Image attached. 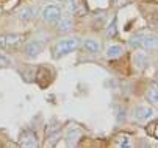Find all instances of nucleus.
<instances>
[{"label":"nucleus","mask_w":158,"mask_h":148,"mask_svg":"<svg viewBox=\"0 0 158 148\" xmlns=\"http://www.w3.org/2000/svg\"><path fill=\"white\" fill-rule=\"evenodd\" d=\"M81 45V39L80 37H77V36H74V37H67V39H61V41H58L56 44H55V47H53V58H61V56H64V55H67V53H71V52H74L75 49H78Z\"/></svg>","instance_id":"obj_1"},{"label":"nucleus","mask_w":158,"mask_h":148,"mask_svg":"<svg viewBox=\"0 0 158 148\" xmlns=\"http://www.w3.org/2000/svg\"><path fill=\"white\" fill-rule=\"evenodd\" d=\"M20 42H22V36L20 34H14V33L0 34V49L2 50L16 49V47H19Z\"/></svg>","instance_id":"obj_2"},{"label":"nucleus","mask_w":158,"mask_h":148,"mask_svg":"<svg viewBox=\"0 0 158 148\" xmlns=\"http://www.w3.org/2000/svg\"><path fill=\"white\" fill-rule=\"evenodd\" d=\"M61 8L58 5H47L42 10V19L50 25H56V22L61 19Z\"/></svg>","instance_id":"obj_3"},{"label":"nucleus","mask_w":158,"mask_h":148,"mask_svg":"<svg viewBox=\"0 0 158 148\" xmlns=\"http://www.w3.org/2000/svg\"><path fill=\"white\" fill-rule=\"evenodd\" d=\"M42 49H44L42 42H39V41H28L25 44V47H24V53L28 58H35V56H38L42 52Z\"/></svg>","instance_id":"obj_4"},{"label":"nucleus","mask_w":158,"mask_h":148,"mask_svg":"<svg viewBox=\"0 0 158 148\" xmlns=\"http://www.w3.org/2000/svg\"><path fill=\"white\" fill-rule=\"evenodd\" d=\"M152 115H153V111H152V108H147V106H136L133 111V119L138 122L149 120V119H152Z\"/></svg>","instance_id":"obj_5"},{"label":"nucleus","mask_w":158,"mask_h":148,"mask_svg":"<svg viewBox=\"0 0 158 148\" xmlns=\"http://www.w3.org/2000/svg\"><path fill=\"white\" fill-rule=\"evenodd\" d=\"M20 145L22 146H36L38 145V137L31 130H27L20 134Z\"/></svg>","instance_id":"obj_6"},{"label":"nucleus","mask_w":158,"mask_h":148,"mask_svg":"<svg viewBox=\"0 0 158 148\" xmlns=\"http://www.w3.org/2000/svg\"><path fill=\"white\" fill-rule=\"evenodd\" d=\"M133 64H135V67L139 69V70L146 69L149 66V56L144 52H136L133 55Z\"/></svg>","instance_id":"obj_7"},{"label":"nucleus","mask_w":158,"mask_h":148,"mask_svg":"<svg viewBox=\"0 0 158 148\" xmlns=\"http://www.w3.org/2000/svg\"><path fill=\"white\" fill-rule=\"evenodd\" d=\"M56 25H58V31H69L72 27H74V22H72V17L71 16H61V19L56 22Z\"/></svg>","instance_id":"obj_8"},{"label":"nucleus","mask_w":158,"mask_h":148,"mask_svg":"<svg viewBox=\"0 0 158 148\" xmlns=\"http://www.w3.org/2000/svg\"><path fill=\"white\" fill-rule=\"evenodd\" d=\"M36 13H38V10L35 6H24L19 10L17 14H19V19H22V20H30L36 16Z\"/></svg>","instance_id":"obj_9"},{"label":"nucleus","mask_w":158,"mask_h":148,"mask_svg":"<svg viewBox=\"0 0 158 148\" xmlns=\"http://www.w3.org/2000/svg\"><path fill=\"white\" fill-rule=\"evenodd\" d=\"M83 47H85V50L86 52H89V53H97L99 50H100V45H99V42L96 41V39H93V37H88V39H85L83 42Z\"/></svg>","instance_id":"obj_10"},{"label":"nucleus","mask_w":158,"mask_h":148,"mask_svg":"<svg viewBox=\"0 0 158 148\" xmlns=\"http://www.w3.org/2000/svg\"><path fill=\"white\" fill-rule=\"evenodd\" d=\"M155 47H156V37H155V34H144L143 36V47L141 49L150 50V49H155Z\"/></svg>","instance_id":"obj_11"},{"label":"nucleus","mask_w":158,"mask_h":148,"mask_svg":"<svg viewBox=\"0 0 158 148\" xmlns=\"http://www.w3.org/2000/svg\"><path fill=\"white\" fill-rule=\"evenodd\" d=\"M122 52H124V49H122V45H119V44H113V45H110L108 49H106V56L108 58H119L121 55H122Z\"/></svg>","instance_id":"obj_12"},{"label":"nucleus","mask_w":158,"mask_h":148,"mask_svg":"<svg viewBox=\"0 0 158 148\" xmlns=\"http://www.w3.org/2000/svg\"><path fill=\"white\" fill-rule=\"evenodd\" d=\"M143 33H136V34H133L130 39H128V45L131 47V49H136V50H139L141 47H143Z\"/></svg>","instance_id":"obj_13"},{"label":"nucleus","mask_w":158,"mask_h":148,"mask_svg":"<svg viewBox=\"0 0 158 148\" xmlns=\"http://www.w3.org/2000/svg\"><path fill=\"white\" fill-rule=\"evenodd\" d=\"M80 134H81L80 130H77V128H71V130H67V133H66V139H67V142H69V143H74V142L78 140Z\"/></svg>","instance_id":"obj_14"},{"label":"nucleus","mask_w":158,"mask_h":148,"mask_svg":"<svg viewBox=\"0 0 158 148\" xmlns=\"http://www.w3.org/2000/svg\"><path fill=\"white\" fill-rule=\"evenodd\" d=\"M146 100L150 101V103H153V104H156V101H158V94H156V89H155V88H150V89L146 92Z\"/></svg>","instance_id":"obj_15"},{"label":"nucleus","mask_w":158,"mask_h":148,"mask_svg":"<svg viewBox=\"0 0 158 148\" xmlns=\"http://www.w3.org/2000/svg\"><path fill=\"white\" fill-rule=\"evenodd\" d=\"M64 5H66V10L69 11V13L77 11V0H66Z\"/></svg>","instance_id":"obj_16"},{"label":"nucleus","mask_w":158,"mask_h":148,"mask_svg":"<svg viewBox=\"0 0 158 148\" xmlns=\"http://www.w3.org/2000/svg\"><path fill=\"white\" fill-rule=\"evenodd\" d=\"M10 64H11V59H10L6 55L0 53V67H8Z\"/></svg>","instance_id":"obj_17"},{"label":"nucleus","mask_w":158,"mask_h":148,"mask_svg":"<svg viewBox=\"0 0 158 148\" xmlns=\"http://www.w3.org/2000/svg\"><path fill=\"white\" fill-rule=\"evenodd\" d=\"M114 34H116V19L110 24V28H108V36H110V37L114 36Z\"/></svg>","instance_id":"obj_18"},{"label":"nucleus","mask_w":158,"mask_h":148,"mask_svg":"<svg viewBox=\"0 0 158 148\" xmlns=\"http://www.w3.org/2000/svg\"><path fill=\"white\" fill-rule=\"evenodd\" d=\"M121 139H122V140H119V145H121V146H127V145H130V140H128L127 136H122Z\"/></svg>","instance_id":"obj_19"},{"label":"nucleus","mask_w":158,"mask_h":148,"mask_svg":"<svg viewBox=\"0 0 158 148\" xmlns=\"http://www.w3.org/2000/svg\"><path fill=\"white\" fill-rule=\"evenodd\" d=\"M58 2H61V3H64V2H66V0H58Z\"/></svg>","instance_id":"obj_20"},{"label":"nucleus","mask_w":158,"mask_h":148,"mask_svg":"<svg viewBox=\"0 0 158 148\" xmlns=\"http://www.w3.org/2000/svg\"><path fill=\"white\" fill-rule=\"evenodd\" d=\"M114 2H118V0H114Z\"/></svg>","instance_id":"obj_21"}]
</instances>
